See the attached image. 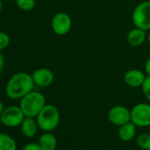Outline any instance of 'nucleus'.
I'll return each instance as SVG.
<instances>
[{
    "instance_id": "1",
    "label": "nucleus",
    "mask_w": 150,
    "mask_h": 150,
    "mask_svg": "<svg viewBox=\"0 0 150 150\" xmlns=\"http://www.w3.org/2000/svg\"><path fill=\"white\" fill-rule=\"evenodd\" d=\"M35 86L32 74L21 71L13 74L9 79L6 84V92L7 96L11 99H21L33 91Z\"/></svg>"
},
{
    "instance_id": "2",
    "label": "nucleus",
    "mask_w": 150,
    "mask_h": 150,
    "mask_svg": "<svg viewBox=\"0 0 150 150\" xmlns=\"http://www.w3.org/2000/svg\"><path fill=\"white\" fill-rule=\"evenodd\" d=\"M45 105V96L42 93L33 90L21 99L19 106L26 117H36Z\"/></svg>"
},
{
    "instance_id": "3",
    "label": "nucleus",
    "mask_w": 150,
    "mask_h": 150,
    "mask_svg": "<svg viewBox=\"0 0 150 150\" xmlns=\"http://www.w3.org/2000/svg\"><path fill=\"white\" fill-rule=\"evenodd\" d=\"M35 118L38 127L42 131L52 132L58 126L60 113L55 105L46 104Z\"/></svg>"
},
{
    "instance_id": "4",
    "label": "nucleus",
    "mask_w": 150,
    "mask_h": 150,
    "mask_svg": "<svg viewBox=\"0 0 150 150\" xmlns=\"http://www.w3.org/2000/svg\"><path fill=\"white\" fill-rule=\"evenodd\" d=\"M132 21L134 27L145 31L150 30V0L139 3L134 8Z\"/></svg>"
},
{
    "instance_id": "5",
    "label": "nucleus",
    "mask_w": 150,
    "mask_h": 150,
    "mask_svg": "<svg viewBox=\"0 0 150 150\" xmlns=\"http://www.w3.org/2000/svg\"><path fill=\"white\" fill-rule=\"evenodd\" d=\"M26 116L20 106L13 105L5 108L0 116V122L3 125L9 128H15L21 126Z\"/></svg>"
},
{
    "instance_id": "6",
    "label": "nucleus",
    "mask_w": 150,
    "mask_h": 150,
    "mask_svg": "<svg viewBox=\"0 0 150 150\" xmlns=\"http://www.w3.org/2000/svg\"><path fill=\"white\" fill-rule=\"evenodd\" d=\"M131 121L137 127L150 126V103H140L131 110Z\"/></svg>"
},
{
    "instance_id": "7",
    "label": "nucleus",
    "mask_w": 150,
    "mask_h": 150,
    "mask_svg": "<svg viewBox=\"0 0 150 150\" xmlns=\"http://www.w3.org/2000/svg\"><path fill=\"white\" fill-rule=\"evenodd\" d=\"M72 22L71 17L64 12L56 13L51 20V28L57 35H65L71 29Z\"/></svg>"
},
{
    "instance_id": "8",
    "label": "nucleus",
    "mask_w": 150,
    "mask_h": 150,
    "mask_svg": "<svg viewBox=\"0 0 150 150\" xmlns=\"http://www.w3.org/2000/svg\"><path fill=\"white\" fill-rule=\"evenodd\" d=\"M108 119L112 125L119 127L131 121V110L122 105L114 106L108 112Z\"/></svg>"
},
{
    "instance_id": "9",
    "label": "nucleus",
    "mask_w": 150,
    "mask_h": 150,
    "mask_svg": "<svg viewBox=\"0 0 150 150\" xmlns=\"http://www.w3.org/2000/svg\"><path fill=\"white\" fill-rule=\"evenodd\" d=\"M35 85L39 88H47L54 81V73L49 68H38L32 73Z\"/></svg>"
},
{
    "instance_id": "10",
    "label": "nucleus",
    "mask_w": 150,
    "mask_h": 150,
    "mask_svg": "<svg viewBox=\"0 0 150 150\" xmlns=\"http://www.w3.org/2000/svg\"><path fill=\"white\" fill-rule=\"evenodd\" d=\"M146 76L139 69H131L124 75L125 83L131 88H141Z\"/></svg>"
},
{
    "instance_id": "11",
    "label": "nucleus",
    "mask_w": 150,
    "mask_h": 150,
    "mask_svg": "<svg viewBox=\"0 0 150 150\" xmlns=\"http://www.w3.org/2000/svg\"><path fill=\"white\" fill-rule=\"evenodd\" d=\"M146 38V31L136 27L131 29L126 35V40L128 43L132 47L141 46L145 42Z\"/></svg>"
},
{
    "instance_id": "12",
    "label": "nucleus",
    "mask_w": 150,
    "mask_h": 150,
    "mask_svg": "<svg viewBox=\"0 0 150 150\" xmlns=\"http://www.w3.org/2000/svg\"><path fill=\"white\" fill-rule=\"evenodd\" d=\"M137 132V126L132 122H128L125 125H122L118 128V137L123 141H131L134 139Z\"/></svg>"
},
{
    "instance_id": "13",
    "label": "nucleus",
    "mask_w": 150,
    "mask_h": 150,
    "mask_svg": "<svg viewBox=\"0 0 150 150\" xmlns=\"http://www.w3.org/2000/svg\"><path fill=\"white\" fill-rule=\"evenodd\" d=\"M38 125L36 122L35 117H26L23 120V122L21 125V130L22 134L27 138H32L34 137L38 130Z\"/></svg>"
},
{
    "instance_id": "14",
    "label": "nucleus",
    "mask_w": 150,
    "mask_h": 150,
    "mask_svg": "<svg viewBox=\"0 0 150 150\" xmlns=\"http://www.w3.org/2000/svg\"><path fill=\"white\" fill-rule=\"evenodd\" d=\"M38 143L42 150H56L57 139L51 132H44L39 138Z\"/></svg>"
},
{
    "instance_id": "15",
    "label": "nucleus",
    "mask_w": 150,
    "mask_h": 150,
    "mask_svg": "<svg viewBox=\"0 0 150 150\" xmlns=\"http://www.w3.org/2000/svg\"><path fill=\"white\" fill-rule=\"evenodd\" d=\"M0 150H17L15 139L6 133L0 132Z\"/></svg>"
},
{
    "instance_id": "16",
    "label": "nucleus",
    "mask_w": 150,
    "mask_h": 150,
    "mask_svg": "<svg viewBox=\"0 0 150 150\" xmlns=\"http://www.w3.org/2000/svg\"><path fill=\"white\" fill-rule=\"evenodd\" d=\"M137 146L142 150H150V133H141L136 139Z\"/></svg>"
},
{
    "instance_id": "17",
    "label": "nucleus",
    "mask_w": 150,
    "mask_h": 150,
    "mask_svg": "<svg viewBox=\"0 0 150 150\" xmlns=\"http://www.w3.org/2000/svg\"><path fill=\"white\" fill-rule=\"evenodd\" d=\"M15 2L17 6L24 12L32 11L35 6V0H15Z\"/></svg>"
},
{
    "instance_id": "18",
    "label": "nucleus",
    "mask_w": 150,
    "mask_h": 150,
    "mask_svg": "<svg viewBox=\"0 0 150 150\" xmlns=\"http://www.w3.org/2000/svg\"><path fill=\"white\" fill-rule=\"evenodd\" d=\"M142 93L145 98L150 103V75H147L146 77L142 86H141Z\"/></svg>"
},
{
    "instance_id": "19",
    "label": "nucleus",
    "mask_w": 150,
    "mask_h": 150,
    "mask_svg": "<svg viewBox=\"0 0 150 150\" xmlns=\"http://www.w3.org/2000/svg\"><path fill=\"white\" fill-rule=\"evenodd\" d=\"M10 43V36L5 32H0V50H4Z\"/></svg>"
},
{
    "instance_id": "20",
    "label": "nucleus",
    "mask_w": 150,
    "mask_h": 150,
    "mask_svg": "<svg viewBox=\"0 0 150 150\" xmlns=\"http://www.w3.org/2000/svg\"><path fill=\"white\" fill-rule=\"evenodd\" d=\"M21 150H42V148L41 147V146L39 145V143L37 142H30L26 144Z\"/></svg>"
},
{
    "instance_id": "21",
    "label": "nucleus",
    "mask_w": 150,
    "mask_h": 150,
    "mask_svg": "<svg viewBox=\"0 0 150 150\" xmlns=\"http://www.w3.org/2000/svg\"><path fill=\"white\" fill-rule=\"evenodd\" d=\"M4 67H5V57L2 51L0 50V73L4 70Z\"/></svg>"
},
{
    "instance_id": "22",
    "label": "nucleus",
    "mask_w": 150,
    "mask_h": 150,
    "mask_svg": "<svg viewBox=\"0 0 150 150\" xmlns=\"http://www.w3.org/2000/svg\"><path fill=\"white\" fill-rule=\"evenodd\" d=\"M144 69H145V71L147 75H150V57L146 60V64H145V66H144Z\"/></svg>"
},
{
    "instance_id": "23",
    "label": "nucleus",
    "mask_w": 150,
    "mask_h": 150,
    "mask_svg": "<svg viewBox=\"0 0 150 150\" xmlns=\"http://www.w3.org/2000/svg\"><path fill=\"white\" fill-rule=\"evenodd\" d=\"M4 110H5V106H4V104H3V103L0 101V116H1V114H2V112L4 111Z\"/></svg>"
},
{
    "instance_id": "24",
    "label": "nucleus",
    "mask_w": 150,
    "mask_h": 150,
    "mask_svg": "<svg viewBox=\"0 0 150 150\" xmlns=\"http://www.w3.org/2000/svg\"><path fill=\"white\" fill-rule=\"evenodd\" d=\"M2 7H3V4H2V0H0V12L2 10Z\"/></svg>"
},
{
    "instance_id": "25",
    "label": "nucleus",
    "mask_w": 150,
    "mask_h": 150,
    "mask_svg": "<svg viewBox=\"0 0 150 150\" xmlns=\"http://www.w3.org/2000/svg\"><path fill=\"white\" fill-rule=\"evenodd\" d=\"M147 41H148V43H149V46H150V33H149V35L147 36Z\"/></svg>"
},
{
    "instance_id": "26",
    "label": "nucleus",
    "mask_w": 150,
    "mask_h": 150,
    "mask_svg": "<svg viewBox=\"0 0 150 150\" xmlns=\"http://www.w3.org/2000/svg\"><path fill=\"white\" fill-rule=\"evenodd\" d=\"M5 1H15V0H5Z\"/></svg>"
}]
</instances>
